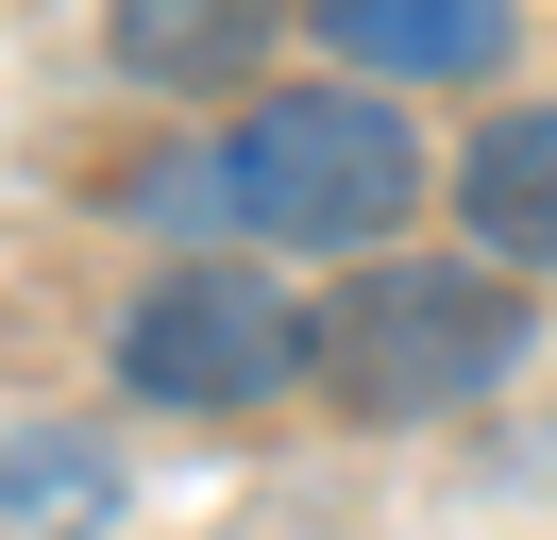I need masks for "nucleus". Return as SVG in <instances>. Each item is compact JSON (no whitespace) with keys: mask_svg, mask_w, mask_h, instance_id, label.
I'll return each mask as SVG.
<instances>
[{"mask_svg":"<svg viewBox=\"0 0 557 540\" xmlns=\"http://www.w3.org/2000/svg\"><path fill=\"white\" fill-rule=\"evenodd\" d=\"M456 220L507 270H557V101H507V119L456 152Z\"/></svg>","mask_w":557,"mask_h":540,"instance_id":"obj_6","label":"nucleus"},{"mask_svg":"<svg viewBox=\"0 0 557 540\" xmlns=\"http://www.w3.org/2000/svg\"><path fill=\"white\" fill-rule=\"evenodd\" d=\"M203 169H220V220L271 236V254H372V236L422 202L440 152L406 135L388 85H271L237 135H203Z\"/></svg>","mask_w":557,"mask_h":540,"instance_id":"obj_1","label":"nucleus"},{"mask_svg":"<svg viewBox=\"0 0 557 540\" xmlns=\"http://www.w3.org/2000/svg\"><path fill=\"white\" fill-rule=\"evenodd\" d=\"M507 371H523V287H490L473 254H372L321 304V389L355 422H440Z\"/></svg>","mask_w":557,"mask_h":540,"instance_id":"obj_2","label":"nucleus"},{"mask_svg":"<svg viewBox=\"0 0 557 540\" xmlns=\"http://www.w3.org/2000/svg\"><path fill=\"white\" fill-rule=\"evenodd\" d=\"M119 389L170 422H271L287 389H321V321L253 254H186L119 304Z\"/></svg>","mask_w":557,"mask_h":540,"instance_id":"obj_3","label":"nucleus"},{"mask_svg":"<svg viewBox=\"0 0 557 540\" xmlns=\"http://www.w3.org/2000/svg\"><path fill=\"white\" fill-rule=\"evenodd\" d=\"M287 17H305L355 85H473V68H507L523 0H287Z\"/></svg>","mask_w":557,"mask_h":540,"instance_id":"obj_4","label":"nucleus"},{"mask_svg":"<svg viewBox=\"0 0 557 540\" xmlns=\"http://www.w3.org/2000/svg\"><path fill=\"white\" fill-rule=\"evenodd\" d=\"M119 524V472L85 422H0V540H102Z\"/></svg>","mask_w":557,"mask_h":540,"instance_id":"obj_7","label":"nucleus"},{"mask_svg":"<svg viewBox=\"0 0 557 540\" xmlns=\"http://www.w3.org/2000/svg\"><path fill=\"white\" fill-rule=\"evenodd\" d=\"M271 0H102V51L170 101H220V85H271Z\"/></svg>","mask_w":557,"mask_h":540,"instance_id":"obj_5","label":"nucleus"}]
</instances>
